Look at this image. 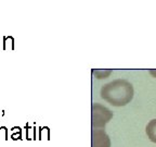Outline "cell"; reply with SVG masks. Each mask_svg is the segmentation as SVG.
I'll return each instance as SVG.
<instances>
[{"label": "cell", "mask_w": 156, "mask_h": 147, "mask_svg": "<svg viewBox=\"0 0 156 147\" xmlns=\"http://www.w3.org/2000/svg\"><path fill=\"white\" fill-rule=\"evenodd\" d=\"M49 140V129L48 127H40V134H39V140Z\"/></svg>", "instance_id": "cell-8"}, {"label": "cell", "mask_w": 156, "mask_h": 147, "mask_svg": "<svg viewBox=\"0 0 156 147\" xmlns=\"http://www.w3.org/2000/svg\"><path fill=\"white\" fill-rule=\"evenodd\" d=\"M145 132L147 137L150 138V141L153 143H156V119H153V120H151L147 123Z\"/></svg>", "instance_id": "cell-4"}, {"label": "cell", "mask_w": 156, "mask_h": 147, "mask_svg": "<svg viewBox=\"0 0 156 147\" xmlns=\"http://www.w3.org/2000/svg\"><path fill=\"white\" fill-rule=\"evenodd\" d=\"M92 147H111V141L104 130L92 131Z\"/></svg>", "instance_id": "cell-3"}, {"label": "cell", "mask_w": 156, "mask_h": 147, "mask_svg": "<svg viewBox=\"0 0 156 147\" xmlns=\"http://www.w3.org/2000/svg\"><path fill=\"white\" fill-rule=\"evenodd\" d=\"M3 50H14V38L12 36L3 37Z\"/></svg>", "instance_id": "cell-5"}, {"label": "cell", "mask_w": 156, "mask_h": 147, "mask_svg": "<svg viewBox=\"0 0 156 147\" xmlns=\"http://www.w3.org/2000/svg\"><path fill=\"white\" fill-rule=\"evenodd\" d=\"M0 140H3V141L9 140L7 126H0Z\"/></svg>", "instance_id": "cell-7"}, {"label": "cell", "mask_w": 156, "mask_h": 147, "mask_svg": "<svg viewBox=\"0 0 156 147\" xmlns=\"http://www.w3.org/2000/svg\"><path fill=\"white\" fill-rule=\"evenodd\" d=\"M12 131V135H11V138L13 141H16V140H23L22 138V130H21V127L20 126H13L11 129Z\"/></svg>", "instance_id": "cell-6"}, {"label": "cell", "mask_w": 156, "mask_h": 147, "mask_svg": "<svg viewBox=\"0 0 156 147\" xmlns=\"http://www.w3.org/2000/svg\"><path fill=\"white\" fill-rule=\"evenodd\" d=\"M101 97L115 107L126 106L133 98V86L126 80H115L103 86Z\"/></svg>", "instance_id": "cell-1"}, {"label": "cell", "mask_w": 156, "mask_h": 147, "mask_svg": "<svg viewBox=\"0 0 156 147\" xmlns=\"http://www.w3.org/2000/svg\"><path fill=\"white\" fill-rule=\"evenodd\" d=\"M150 73H151L154 77H156V71H155V70H150Z\"/></svg>", "instance_id": "cell-9"}, {"label": "cell", "mask_w": 156, "mask_h": 147, "mask_svg": "<svg viewBox=\"0 0 156 147\" xmlns=\"http://www.w3.org/2000/svg\"><path fill=\"white\" fill-rule=\"evenodd\" d=\"M113 118V112L108 110L107 108L94 104L92 106V126L94 127H103L108 121Z\"/></svg>", "instance_id": "cell-2"}]
</instances>
